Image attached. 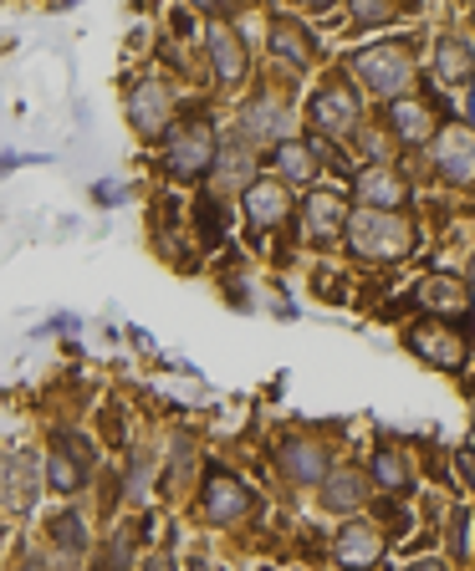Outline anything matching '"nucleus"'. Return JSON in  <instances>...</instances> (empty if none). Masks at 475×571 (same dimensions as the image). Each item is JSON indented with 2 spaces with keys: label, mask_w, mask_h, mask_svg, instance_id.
<instances>
[{
  "label": "nucleus",
  "mask_w": 475,
  "mask_h": 571,
  "mask_svg": "<svg viewBox=\"0 0 475 571\" xmlns=\"http://www.w3.org/2000/svg\"><path fill=\"white\" fill-rule=\"evenodd\" d=\"M276 169H282L286 184H307V179L317 174L313 144H282V148H276Z\"/></svg>",
  "instance_id": "obj_24"
},
{
  "label": "nucleus",
  "mask_w": 475,
  "mask_h": 571,
  "mask_svg": "<svg viewBox=\"0 0 475 571\" xmlns=\"http://www.w3.org/2000/svg\"><path fill=\"white\" fill-rule=\"evenodd\" d=\"M399 15V5H388V0H353V21L358 26H388Z\"/></svg>",
  "instance_id": "obj_27"
},
{
  "label": "nucleus",
  "mask_w": 475,
  "mask_h": 571,
  "mask_svg": "<svg viewBox=\"0 0 475 571\" xmlns=\"http://www.w3.org/2000/svg\"><path fill=\"white\" fill-rule=\"evenodd\" d=\"M388 123H394V138L409 148L440 138V133H434V113L425 98H399V103H388Z\"/></svg>",
  "instance_id": "obj_13"
},
{
  "label": "nucleus",
  "mask_w": 475,
  "mask_h": 571,
  "mask_svg": "<svg viewBox=\"0 0 475 571\" xmlns=\"http://www.w3.org/2000/svg\"><path fill=\"white\" fill-rule=\"evenodd\" d=\"M251 505H256V495L236 480V475L215 469V475L205 480V500H200V511H205L210 526H230V521H246V511H251Z\"/></svg>",
  "instance_id": "obj_4"
},
{
  "label": "nucleus",
  "mask_w": 475,
  "mask_h": 571,
  "mask_svg": "<svg viewBox=\"0 0 475 571\" xmlns=\"http://www.w3.org/2000/svg\"><path fill=\"white\" fill-rule=\"evenodd\" d=\"M409 347L430 367H465V357H471L465 332H450L445 322H415L409 327Z\"/></svg>",
  "instance_id": "obj_5"
},
{
  "label": "nucleus",
  "mask_w": 475,
  "mask_h": 571,
  "mask_svg": "<svg viewBox=\"0 0 475 571\" xmlns=\"http://www.w3.org/2000/svg\"><path fill=\"white\" fill-rule=\"evenodd\" d=\"M434 72H440V82H465V77H475V57L471 46L461 42V36H445V42L434 46Z\"/></svg>",
  "instance_id": "obj_21"
},
{
  "label": "nucleus",
  "mask_w": 475,
  "mask_h": 571,
  "mask_svg": "<svg viewBox=\"0 0 475 571\" xmlns=\"http://www.w3.org/2000/svg\"><path fill=\"white\" fill-rule=\"evenodd\" d=\"M409 571H445V567H440V561H415Z\"/></svg>",
  "instance_id": "obj_32"
},
{
  "label": "nucleus",
  "mask_w": 475,
  "mask_h": 571,
  "mask_svg": "<svg viewBox=\"0 0 475 571\" xmlns=\"http://www.w3.org/2000/svg\"><path fill=\"white\" fill-rule=\"evenodd\" d=\"M210 61H215V72H220V82H240L246 77V46H240V36L230 26H210Z\"/></svg>",
  "instance_id": "obj_17"
},
{
  "label": "nucleus",
  "mask_w": 475,
  "mask_h": 571,
  "mask_svg": "<svg viewBox=\"0 0 475 571\" xmlns=\"http://www.w3.org/2000/svg\"><path fill=\"white\" fill-rule=\"evenodd\" d=\"M313 123L323 138H348L358 128V92L342 88V82H327L313 98Z\"/></svg>",
  "instance_id": "obj_8"
},
{
  "label": "nucleus",
  "mask_w": 475,
  "mask_h": 571,
  "mask_svg": "<svg viewBox=\"0 0 475 571\" xmlns=\"http://www.w3.org/2000/svg\"><path fill=\"white\" fill-rule=\"evenodd\" d=\"M271 46H276V57H286L292 67H313V61H317L313 36H307L297 21H286V15L276 21V26H271Z\"/></svg>",
  "instance_id": "obj_20"
},
{
  "label": "nucleus",
  "mask_w": 475,
  "mask_h": 571,
  "mask_svg": "<svg viewBox=\"0 0 475 571\" xmlns=\"http://www.w3.org/2000/svg\"><path fill=\"white\" fill-rule=\"evenodd\" d=\"M276 465H282L286 480H297V484H327V475H332V449L317 439H286L282 449H276Z\"/></svg>",
  "instance_id": "obj_9"
},
{
  "label": "nucleus",
  "mask_w": 475,
  "mask_h": 571,
  "mask_svg": "<svg viewBox=\"0 0 475 571\" xmlns=\"http://www.w3.org/2000/svg\"><path fill=\"white\" fill-rule=\"evenodd\" d=\"M194 220H200V235H205V245H215V240H220V230H225V209H220V199H205V194H200V209H194Z\"/></svg>",
  "instance_id": "obj_26"
},
{
  "label": "nucleus",
  "mask_w": 475,
  "mask_h": 571,
  "mask_svg": "<svg viewBox=\"0 0 475 571\" xmlns=\"http://www.w3.org/2000/svg\"><path fill=\"white\" fill-rule=\"evenodd\" d=\"M163 163H169V174L174 179H200L210 174V163H215V128H210V117H184L169 128V144H163Z\"/></svg>",
  "instance_id": "obj_3"
},
{
  "label": "nucleus",
  "mask_w": 475,
  "mask_h": 571,
  "mask_svg": "<svg viewBox=\"0 0 475 571\" xmlns=\"http://www.w3.org/2000/svg\"><path fill=\"white\" fill-rule=\"evenodd\" d=\"M434 169L450 179V184H475V133L471 128H440L434 138Z\"/></svg>",
  "instance_id": "obj_10"
},
{
  "label": "nucleus",
  "mask_w": 475,
  "mask_h": 571,
  "mask_svg": "<svg viewBox=\"0 0 475 571\" xmlns=\"http://www.w3.org/2000/svg\"><path fill=\"white\" fill-rule=\"evenodd\" d=\"M363 500H369V475H363V469H332V475H327V484H323L327 511L348 515V511H358Z\"/></svg>",
  "instance_id": "obj_16"
},
{
  "label": "nucleus",
  "mask_w": 475,
  "mask_h": 571,
  "mask_svg": "<svg viewBox=\"0 0 475 571\" xmlns=\"http://www.w3.org/2000/svg\"><path fill=\"white\" fill-rule=\"evenodd\" d=\"M353 77L363 92L399 103V92L415 82V57H409V46H399V42H378L353 57Z\"/></svg>",
  "instance_id": "obj_2"
},
{
  "label": "nucleus",
  "mask_w": 475,
  "mask_h": 571,
  "mask_svg": "<svg viewBox=\"0 0 475 571\" xmlns=\"http://www.w3.org/2000/svg\"><path fill=\"white\" fill-rule=\"evenodd\" d=\"M144 571H174V561H169V557H163V551H159V557H149V561H144Z\"/></svg>",
  "instance_id": "obj_31"
},
{
  "label": "nucleus",
  "mask_w": 475,
  "mask_h": 571,
  "mask_svg": "<svg viewBox=\"0 0 475 571\" xmlns=\"http://www.w3.org/2000/svg\"><path fill=\"white\" fill-rule=\"evenodd\" d=\"M471 281H475V261H471Z\"/></svg>",
  "instance_id": "obj_36"
},
{
  "label": "nucleus",
  "mask_w": 475,
  "mask_h": 571,
  "mask_svg": "<svg viewBox=\"0 0 475 571\" xmlns=\"http://www.w3.org/2000/svg\"><path fill=\"white\" fill-rule=\"evenodd\" d=\"M455 465H461L465 484H471V495H475V449H455Z\"/></svg>",
  "instance_id": "obj_30"
},
{
  "label": "nucleus",
  "mask_w": 475,
  "mask_h": 571,
  "mask_svg": "<svg viewBox=\"0 0 475 571\" xmlns=\"http://www.w3.org/2000/svg\"><path fill=\"white\" fill-rule=\"evenodd\" d=\"M465 530H471V515L455 505V511H450V551H455V557H465Z\"/></svg>",
  "instance_id": "obj_28"
},
{
  "label": "nucleus",
  "mask_w": 475,
  "mask_h": 571,
  "mask_svg": "<svg viewBox=\"0 0 475 571\" xmlns=\"http://www.w3.org/2000/svg\"><path fill=\"white\" fill-rule=\"evenodd\" d=\"M419 307L440 311V317H455V322H471V292H465L455 276H430L419 281Z\"/></svg>",
  "instance_id": "obj_14"
},
{
  "label": "nucleus",
  "mask_w": 475,
  "mask_h": 571,
  "mask_svg": "<svg viewBox=\"0 0 475 571\" xmlns=\"http://www.w3.org/2000/svg\"><path fill=\"white\" fill-rule=\"evenodd\" d=\"M353 199H358V209H384V215H399V209L409 205V184H404L388 163H373V169H363V174L353 179Z\"/></svg>",
  "instance_id": "obj_7"
},
{
  "label": "nucleus",
  "mask_w": 475,
  "mask_h": 571,
  "mask_svg": "<svg viewBox=\"0 0 475 571\" xmlns=\"http://www.w3.org/2000/svg\"><path fill=\"white\" fill-rule=\"evenodd\" d=\"M240 174H251V159H240V153H225L220 179H240Z\"/></svg>",
  "instance_id": "obj_29"
},
{
  "label": "nucleus",
  "mask_w": 475,
  "mask_h": 571,
  "mask_svg": "<svg viewBox=\"0 0 475 571\" xmlns=\"http://www.w3.org/2000/svg\"><path fill=\"white\" fill-rule=\"evenodd\" d=\"M471 123H475V82H471Z\"/></svg>",
  "instance_id": "obj_33"
},
{
  "label": "nucleus",
  "mask_w": 475,
  "mask_h": 571,
  "mask_svg": "<svg viewBox=\"0 0 475 571\" xmlns=\"http://www.w3.org/2000/svg\"><path fill=\"white\" fill-rule=\"evenodd\" d=\"M190 571H205V561H200V567H190Z\"/></svg>",
  "instance_id": "obj_35"
},
{
  "label": "nucleus",
  "mask_w": 475,
  "mask_h": 571,
  "mask_svg": "<svg viewBox=\"0 0 475 571\" xmlns=\"http://www.w3.org/2000/svg\"><path fill=\"white\" fill-rule=\"evenodd\" d=\"M302 215H307V230H313L317 240H332V235L348 230V220H353L338 194H313V199L302 205Z\"/></svg>",
  "instance_id": "obj_18"
},
{
  "label": "nucleus",
  "mask_w": 475,
  "mask_h": 571,
  "mask_svg": "<svg viewBox=\"0 0 475 571\" xmlns=\"http://www.w3.org/2000/svg\"><path fill=\"white\" fill-rule=\"evenodd\" d=\"M88 465H92L88 449H77L72 439H57V449L46 455V484L57 495H72V490H82V469Z\"/></svg>",
  "instance_id": "obj_15"
},
{
  "label": "nucleus",
  "mask_w": 475,
  "mask_h": 571,
  "mask_svg": "<svg viewBox=\"0 0 475 571\" xmlns=\"http://www.w3.org/2000/svg\"><path fill=\"white\" fill-rule=\"evenodd\" d=\"M286 123V107L276 103V98H256L251 107H246V117H240V133L246 138H276Z\"/></svg>",
  "instance_id": "obj_23"
},
{
  "label": "nucleus",
  "mask_w": 475,
  "mask_h": 571,
  "mask_svg": "<svg viewBox=\"0 0 475 571\" xmlns=\"http://www.w3.org/2000/svg\"><path fill=\"white\" fill-rule=\"evenodd\" d=\"M26 571H46V567H42V561H31V567H26Z\"/></svg>",
  "instance_id": "obj_34"
},
{
  "label": "nucleus",
  "mask_w": 475,
  "mask_h": 571,
  "mask_svg": "<svg viewBox=\"0 0 475 571\" xmlns=\"http://www.w3.org/2000/svg\"><path fill=\"white\" fill-rule=\"evenodd\" d=\"M52 541L77 557V551H88V526H82L77 515H57V521H52Z\"/></svg>",
  "instance_id": "obj_25"
},
{
  "label": "nucleus",
  "mask_w": 475,
  "mask_h": 571,
  "mask_svg": "<svg viewBox=\"0 0 475 571\" xmlns=\"http://www.w3.org/2000/svg\"><path fill=\"white\" fill-rule=\"evenodd\" d=\"M348 245L363 261H399V255L415 250V225L404 220V215H384V209H353Z\"/></svg>",
  "instance_id": "obj_1"
},
{
  "label": "nucleus",
  "mask_w": 475,
  "mask_h": 571,
  "mask_svg": "<svg viewBox=\"0 0 475 571\" xmlns=\"http://www.w3.org/2000/svg\"><path fill=\"white\" fill-rule=\"evenodd\" d=\"M31 490H36V459L26 449H15L5 459V505L11 511H31Z\"/></svg>",
  "instance_id": "obj_19"
},
{
  "label": "nucleus",
  "mask_w": 475,
  "mask_h": 571,
  "mask_svg": "<svg viewBox=\"0 0 475 571\" xmlns=\"http://www.w3.org/2000/svg\"><path fill=\"white\" fill-rule=\"evenodd\" d=\"M384 546H388V536L373 526V521H348V526L338 530V541H332V557L348 571H373L384 561Z\"/></svg>",
  "instance_id": "obj_6"
},
{
  "label": "nucleus",
  "mask_w": 475,
  "mask_h": 571,
  "mask_svg": "<svg viewBox=\"0 0 475 571\" xmlns=\"http://www.w3.org/2000/svg\"><path fill=\"white\" fill-rule=\"evenodd\" d=\"M369 475H373V484H378V490H388V495H404V490L415 484V475H409V459H404L399 449H378V455H373V465H369Z\"/></svg>",
  "instance_id": "obj_22"
},
{
  "label": "nucleus",
  "mask_w": 475,
  "mask_h": 571,
  "mask_svg": "<svg viewBox=\"0 0 475 571\" xmlns=\"http://www.w3.org/2000/svg\"><path fill=\"white\" fill-rule=\"evenodd\" d=\"M128 117H134V128L144 133V138H159L163 133V123H169V88H163L159 77L134 82V92H128Z\"/></svg>",
  "instance_id": "obj_11"
},
{
  "label": "nucleus",
  "mask_w": 475,
  "mask_h": 571,
  "mask_svg": "<svg viewBox=\"0 0 475 571\" xmlns=\"http://www.w3.org/2000/svg\"><path fill=\"white\" fill-rule=\"evenodd\" d=\"M286 215H292V194L282 179H256L246 190V220L256 230H276V225H286Z\"/></svg>",
  "instance_id": "obj_12"
}]
</instances>
